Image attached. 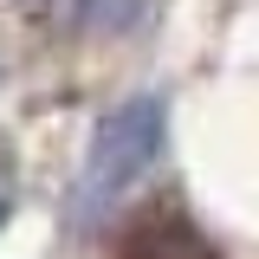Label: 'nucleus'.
Returning a JSON list of instances; mask_svg holds the SVG:
<instances>
[{"label": "nucleus", "instance_id": "1", "mask_svg": "<svg viewBox=\"0 0 259 259\" xmlns=\"http://www.w3.org/2000/svg\"><path fill=\"white\" fill-rule=\"evenodd\" d=\"M162 143H168V97L162 91L123 97V104L97 123V136H91L78 201H110V194H123L130 182H143V175L156 168Z\"/></svg>", "mask_w": 259, "mask_h": 259}, {"label": "nucleus", "instance_id": "2", "mask_svg": "<svg viewBox=\"0 0 259 259\" xmlns=\"http://www.w3.org/2000/svg\"><path fill=\"white\" fill-rule=\"evenodd\" d=\"M110 253L117 259H221V246L182 214V201H156V207H136L117 227Z\"/></svg>", "mask_w": 259, "mask_h": 259}, {"label": "nucleus", "instance_id": "3", "mask_svg": "<svg viewBox=\"0 0 259 259\" xmlns=\"http://www.w3.org/2000/svg\"><path fill=\"white\" fill-rule=\"evenodd\" d=\"M0 227H7V194H0Z\"/></svg>", "mask_w": 259, "mask_h": 259}]
</instances>
